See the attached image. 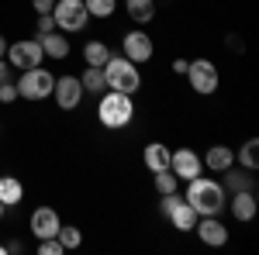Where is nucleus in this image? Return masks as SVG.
I'll list each match as a JSON object with an SVG mask.
<instances>
[{"label": "nucleus", "instance_id": "obj_1", "mask_svg": "<svg viewBox=\"0 0 259 255\" xmlns=\"http://www.w3.org/2000/svg\"><path fill=\"white\" fill-rule=\"evenodd\" d=\"M183 200H187L200 217H211V214H221L228 193H225V186H221L218 179H211V176L200 173V176L187 179V193H183Z\"/></svg>", "mask_w": 259, "mask_h": 255}, {"label": "nucleus", "instance_id": "obj_2", "mask_svg": "<svg viewBox=\"0 0 259 255\" xmlns=\"http://www.w3.org/2000/svg\"><path fill=\"white\" fill-rule=\"evenodd\" d=\"M97 121L107 131H121L135 121V100L132 93H118V90H104V97L97 104Z\"/></svg>", "mask_w": 259, "mask_h": 255}, {"label": "nucleus", "instance_id": "obj_3", "mask_svg": "<svg viewBox=\"0 0 259 255\" xmlns=\"http://www.w3.org/2000/svg\"><path fill=\"white\" fill-rule=\"evenodd\" d=\"M104 79H107V90H118V93H139L142 90V73L139 66L124 56H114L104 62Z\"/></svg>", "mask_w": 259, "mask_h": 255}, {"label": "nucleus", "instance_id": "obj_4", "mask_svg": "<svg viewBox=\"0 0 259 255\" xmlns=\"http://www.w3.org/2000/svg\"><path fill=\"white\" fill-rule=\"evenodd\" d=\"M14 86H18L21 100H45V97H52L56 76H52L49 69H41V66H31V69H21V76H18Z\"/></svg>", "mask_w": 259, "mask_h": 255}, {"label": "nucleus", "instance_id": "obj_5", "mask_svg": "<svg viewBox=\"0 0 259 255\" xmlns=\"http://www.w3.org/2000/svg\"><path fill=\"white\" fill-rule=\"evenodd\" d=\"M187 83H190V90L194 93H200V97H211V93H218V66L211 59H194V62H187Z\"/></svg>", "mask_w": 259, "mask_h": 255}, {"label": "nucleus", "instance_id": "obj_6", "mask_svg": "<svg viewBox=\"0 0 259 255\" xmlns=\"http://www.w3.org/2000/svg\"><path fill=\"white\" fill-rule=\"evenodd\" d=\"M52 18H56V28H59L62 35H73V31H83L87 28V4L83 0H56V7H52Z\"/></svg>", "mask_w": 259, "mask_h": 255}, {"label": "nucleus", "instance_id": "obj_7", "mask_svg": "<svg viewBox=\"0 0 259 255\" xmlns=\"http://www.w3.org/2000/svg\"><path fill=\"white\" fill-rule=\"evenodd\" d=\"M4 59L11 62V69H31V66H41L45 52H41V41L38 35L35 38H21L14 45H7V56Z\"/></svg>", "mask_w": 259, "mask_h": 255}, {"label": "nucleus", "instance_id": "obj_8", "mask_svg": "<svg viewBox=\"0 0 259 255\" xmlns=\"http://www.w3.org/2000/svg\"><path fill=\"white\" fill-rule=\"evenodd\" d=\"M121 48H124V59H132L135 66H142V62L152 59V52H156V41H152V35H149V31L135 28V31H124V38H121Z\"/></svg>", "mask_w": 259, "mask_h": 255}, {"label": "nucleus", "instance_id": "obj_9", "mask_svg": "<svg viewBox=\"0 0 259 255\" xmlns=\"http://www.w3.org/2000/svg\"><path fill=\"white\" fill-rule=\"evenodd\" d=\"M52 97H56V104H59V111H76L83 104V83L80 76H56V86H52Z\"/></svg>", "mask_w": 259, "mask_h": 255}, {"label": "nucleus", "instance_id": "obj_10", "mask_svg": "<svg viewBox=\"0 0 259 255\" xmlns=\"http://www.w3.org/2000/svg\"><path fill=\"white\" fill-rule=\"evenodd\" d=\"M169 173L180 179V183H187V179H194L204 173V162L194 148H177L173 156H169Z\"/></svg>", "mask_w": 259, "mask_h": 255}, {"label": "nucleus", "instance_id": "obj_11", "mask_svg": "<svg viewBox=\"0 0 259 255\" xmlns=\"http://www.w3.org/2000/svg\"><path fill=\"white\" fill-rule=\"evenodd\" d=\"M28 228H31V235L38 238H56L62 228V217L59 211H52V207H35L31 211V217H28Z\"/></svg>", "mask_w": 259, "mask_h": 255}, {"label": "nucleus", "instance_id": "obj_12", "mask_svg": "<svg viewBox=\"0 0 259 255\" xmlns=\"http://www.w3.org/2000/svg\"><path fill=\"white\" fill-rule=\"evenodd\" d=\"M194 231L204 245H211V248H221V245H228V228L218 221V214L211 217H197V224H194Z\"/></svg>", "mask_w": 259, "mask_h": 255}, {"label": "nucleus", "instance_id": "obj_13", "mask_svg": "<svg viewBox=\"0 0 259 255\" xmlns=\"http://www.w3.org/2000/svg\"><path fill=\"white\" fill-rule=\"evenodd\" d=\"M228 207H232V217L235 221H252L259 211V203H256V190H235L232 193V200H225Z\"/></svg>", "mask_w": 259, "mask_h": 255}, {"label": "nucleus", "instance_id": "obj_14", "mask_svg": "<svg viewBox=\"0 0 259 255\" xmlns=\"http://www.w3.org/2000/svg\"><path fill=\"white\" fill-rule=\"evenodd\" d=\"M169 156H173V148H166L162 141H149V145L142 148V162H145V169H149V173L169 169Z\"/></svg>", "mask_w": 259, "mask_h": 255}, {"label": "nucleus", "instance_id": "obj_15", "mask_svg": "<svg viewBox=\"0 0 259 255\" xmlns=\"http://www.w3.org/2000/svg\"><path fill=\"white\" fill-rule=\"evenodd\" d=\"M200 162H204V169H211V173H225L228 166H235V148H228V145H211L207 156H200Z\"/></svg>", "mask_w": 259, "mask_h": 255}, {"label": "nucleus", "instance_id": "obj_16", "mask_svg": "<svg viewBox=\"0 0 259 255\" xmlns=\"http://www.w3.org/2000/svg\"><path fill=\"white\" fill-rule=\"evenodd\" d=\"M38 41H41V52L49 56V59H66L69 56V38L62 35V31H49V35H38Z\"/></svg>", "mask_w": 259, "mask_h": 255}, {"label": "nucleus", "instance_id": "obj_17", "mask_svg": "<svg viewBox=\"0 0 259 255\" xmlns=\"http://www.w3.org/2000/svg\"><path fill=\"white\" fill-rule=\"evenodd\" d=\"M197 211H194V207H190V203H187V200H180L177 207H173V211H169V217H166V221H169V224H173V228H177V231H194V224H197Z\"/></svg>", "mask_w": 259, "mask_h": 255}, {"label": "nucleus", "instance_id": "obj_18", "mask_svg": "<svg viewBox=\"0 0 259 255\" xmlns=\"http://www.w3.org/2000/svg\"><path fill=\"white\" fill-rule=\"evenodd\" d=\"M21 200H24V186H21L18 176H0V203L11 211V207H18Z\"/></svg>", "mask_w": 259, "mask_h": 255}, {"label": "nucleus", "instance_id": "obj_19", "mask_svg": "<svg viewBox=\"0 0 259 255\" xmlns=\"http://www.w3.org/2000/svg\"><path fill=\"white\" fill-rule=\"evenodd\" d=\"M80 83H83V93H104L107 90V79H104V66H87L80 73Z\"/></svg>", "mask_w": 259, "mask_h": 255}, {"label": "nucleus", "instance_id": "obj_20", "mask_svg": "<svg viewBox=\"0 0 259 255\" xmlns=\"http://www.w3.org/2000/svg\"><path fill=\"white\" fill-rule=\"evenodd\" d=\"M124 11L135 24H149L156 18V0H124Z\"/></svg>", "mask_w": 259, "mask_h": 255}, {"label": "nucleus", "instance_id": "obj_21", "mask_svg": "<svg viewBox=\"0 0 259 255\" xmlns=\"http://www.w3.org/2000/svg\"><path fill=\"white\" fill-rule=\"evenodd\" d=\"M107 59H111V45H107V41L90 38L83 45V62H87V66H104Z\"/></svg>", "mask_w": 259, "mask_h": 255}, {"label": "nucleus", "instance_id": "obj_22", "mask_svg": "<svg viewBox=\"0 0 259 255\" xmlns=\"http://www.w3.org/2000/svg\"><path fill=\"white\" fill-rule=\"evenodd\" d=\"M221 186H225V193H235V190H252V186H256V179H252V176H242L235 166H228Z\"/></svg>", "mask_w": 259, "mask_h": 255}, {"label": "nucleus", "instance_id": "obj_23", "mask_svg": "<svg viewBox=\"0 0 259 255\" xmlns=\"http://www.w3.org/2000/svg\"><path fill=\"white\" fill-rule=\"evenodd\" d=\"M239 166L245 169V173H256L259 169V141L256 138H249V141L239 148Z\"/></svg>", "mask_w": 259, "mask_h": 255}, {"label": "nucleus", "instance_id": "obj_24", "mask_svg": "<svg viewBox=\"0 0 259 255\" xmlns=\"http://www.w3.org/2000/svg\"><path fill=\"white\" fill-rule=\"evenodd\" d=\"M87 4V14L90 18H114V11H118V0H83Z\"/></svg>", "mask_w": 259, "mask_h": 255}, {"label": "nucleus", "instance_id": "obj_25", "mask_svg": "<svg viewBox=\"0 0 259 255\" xmlns=\"http://www.w3.org/2000/svg\"><path fill=\"white\" fill-rule=\"evenodd\" d=\"M56 238L62 241V248H66V252H73V248H80V245H83V231L76 228V224H62Z\"/></svg>", "mask_w": 259, "mask_h": 255}, {"label": "nucleus", "instance_id": "obj_26", "mask_svg": "<svg viewBox=\"0 0 259 255\" xmlns=\"http://www.w3.org/2000/svg\"><path fill=\"white\" fill-rule=\"evenodd\" d=\"M152 179H156V193H177L180 190V179L169 173V169H159V173H152Z\"/></svg>", "mask_w": 259, "mask_h": 255}, {"label": "nucleus", "instance_id": "obj_27", "mask_svg": "<svg viewBox=\"0 0 259 255\" xmlns=\"http://www.w3.org/2000/svg\"><path fill=\"white\" fill-rule=\"evenodd\" d=\"M66 248H62L59 238H41L38 241V255H62Z\"/></svg>", "mask_w": 259, "mask_h": 255}, {"label": "nucleus", "instance_id": "obj_28", "mask_svg": "<svg viewBox=\"0 0 259 255\" xmlns=\"http://www.w3.org/2000/svg\"><path fill=\"white\" fill-rule=\"evenodd\" d=\"M35 28H38V35H49V31H59V28H56V18H52V14H38V21H35Z\"/></svg>", "mask_w": 259, "mask_h": 255}, {"label": "nucleus", "instance_id": "obj_29", "mask_svg": "<svg viewBox=\"0 0 259 255\" xmlns=\"http://www.w3.org/2000/svg\"><path fill=\"white\" fill-rule=\"evenodd\" d=\"M18 100V86H14V79L11 83H0V104H14Z\"/></svg>", "mask_w": 259, "mask_h": 255}, {"label": "nucleus", "instance_id": "obj_30", "mask_svg": "<svg viewBox=\"0 0 259 255\" xmlns=\"http://www.w3.org/2000/svg\"><path fill=\"white\" fill-rule=\"evenodd\" d=\"M31 7H35L38 14H52V7H56V0H31Z\"/></svg>", "mask_w": 259, "mask_h": 255}, {"label": "nucleus", "instance_id": "obj_31", "mask_svg": "<svg viewBox=\"0 0 259 255\" xmlns=\"http://www.w3.org/2000/svg\"><path fill=\"white\" fill-rule=\"evenodd\" d=\"M11 79H14V69H11V62L0 59V83H11Z\"/></svg>", "mask_w": 259, "mask_h": 255}, {"label": "nucleus", "instance_id": "obj_32", "mask_svg": "<svg viewBox=\"0 0 259 255\" xmlns=\"http://www.w3.org/2000/svg\"><path fill=\"white\" fill-rule=\"evenodd\" d=\"M173 73L183 76V73H187V59H173Z\"/></svg>", "mask_w": 259, "mask_h": 255}, {"label": "nucleus", "instance_id": "obj_33", "mask_svg": "<svg viewBox=\"0 0 259 255\" xmlns=\"http://www.w3.org/2000/svg\"><path fill=\"white\" fill-rule=\"evenodd\" d=\"M7 45H11V41H7V38H4V35H0V59L7 56Z\"/></svg>", "mask_w": 259, "mask_h": 255}, {"label": "nucleus", "instance_id": "obj_34", "mask_svg": "<svg viewBox=\"0 0 259 255\" xmlns=\"http://www.w3.org/2000/svg\"><path fill=\"white\" fill-rule=\"evenodd\" d=\"M0 255H7V245H0Z\"/></svg>", "mask_w": 259, "mask_h": 255}, {"label": "nucleus", "instance_id": "obj_35", "mask_svg": "<svg viewBox=\"0 0 259 255\" xmlns=\"http://www.w3.org/2000/svg\"><path fill=\"white\" fill-rule=\"evenodd\" d=\"M4 211H7V207H4V203H0V217H4Z\"/></svg>", "mask_w": 259, "mask_h": 255}]
</instances>
